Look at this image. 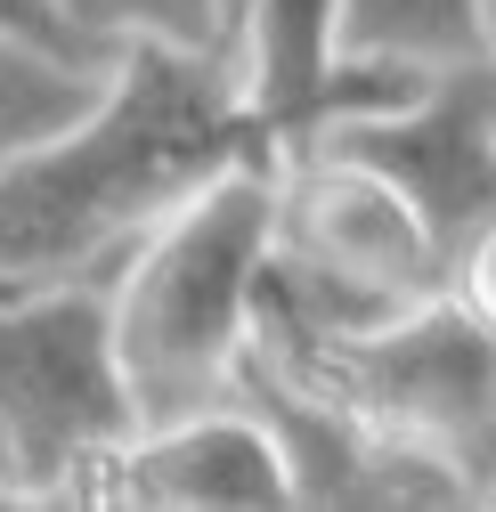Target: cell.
Listing matches in <instances>:
<instances>
[{"mask_svg":"<svg viewBox=\"0 0 496 512\" xmlns=\"http://www.w3.org/2000/svg\"><path fill=\"white\" fill-rule=\"evenodd\" d=\"M269 252H285L293 269H318L383 309L431 301L448 285V261L431 228L415 220V204L383 171H366L334 147H309L293 163H277V228Z\"/></svg>","mask_w":496,"mask_h":512,"instance_id":"obj_6","label":"cell"},{"mask_svg":"<svg viewBox=\"0 0 496 512\" xmlns=\"http://www.w3.org/2000/svg\"><path fill=\"white\" fill-rule=\"evenodd\" d=\"M98 82H106V66H74V57H57L41 41L0 33V163H17L33 139L74 122L98 98Z\"/></svg>","mask_w":496,"mask_h":512,"instance_id":"obj_11","label":"cell"},{"mask_svg":"<svg viewBox=\"0 0 496 512\" xmlns=\"http://www.w3.org/2000/svg\"><path fill=\"white\" fill-rule=\"evenodd\" d=\"M253 366L342 399L375 431L448 464L472 504H496V334L448 293L391 309L383 326L334 342H253Z\"/></svg>","mask_w":496,"mask_h":512,"instance_id":"obj_3","label":"cell"},{"mask_svg":"<svg viewBox=\"0 0 496 512\" xmlns=\"http://www.w3.org/2000/svg\"><path fill=\"white\" fill-rule=\"evenodd\" d=\"M82 504H131V512H285V456L253 407H204L179 423H139L98 464Z\"/></svg>","mask_w":496,"mask_h":512,"instance_id":"obj_9","label":"cell"},{"mask_svg":"<svg viewBox=\"0 0 496 512\" xmlns=\"http://www.w3.org/2000/svg\"><path fill=\"white\" fill-rule=\"evenodd\" d=\"M318 147L383 171L431 228L440 261H456V244L496 220V57L480 49L456 66H431L399 106L334 122Z\"/></svg>","mask_w":496,"mask_h":512,"instance_id":"obj_5","label":"cell"},{"mask_svg":"<svg viewBox=\"0 0 496 512\" xmlns=\"http://www.w3.org/2000/svg\"><path fill=\"white\" fill-rule=\"evenodd\" d=\"M0 431L33 504H82L98 464L139 431L114 366L106 277L0 285Z\"/></svg>","mask_w":496,"mask_h":512,"instance_id":"obj_4","label":"cell"},{"mask_svg":"<svg viewBox=\"0 0 496 512\" xmlns=\"http://www.w3.org/2000/svg\"><path fill=\"white\" fill-rule=\"evenodd\" d=\"M0 504H33V488H25V472H17V447H9V431H0Z\"/></svg>","mask_w":496,"mask_h":512,"instance_id":"obj_15","label":"cell"},{"mask_svg":"<svg viewBox=\"0 0 496 512\" xmlns=\"http://www.w3.org/2000/svg\"><path fill=\"white\" fill-rule=\"evenodd\" d=\"M244 163L277 171V147L236 90V57L131 33L74 122L0 163V285L114 277L155 220Z\"/></svg>","mask_w":496,"mask_h":512,"instance_id":"obj_1","label":"cell"},{"mask_svg":"<svg viewBox=\"0 0 496 512\" xmlns=\"http://www.w3.org/2000/svg\"><path fill=\"white\" fill-rule=\"evenodd\" d=\"M269 228H277V171L244 163L220 171L204 196H188L114 261L106 326L139 423H179L236 399Z\"/></svg>","mask_w":496,"mask_h":512,"instance_id":"obj_2","label":"cell"},{"mask_svg":"<svg viewBox=\"0 0 496 512\" xmlns=\"http://www.w3.org/2000/svg\"><path fill=\"white\" fill-rule=\"evenodd\" d=\"M480 41H488V57H496V0H480Z\"/></svg>","mask_w":496,"mask_h":512,"instance_id":"obj_16","label":"cell"},{"mask_svg":"<svg viewBox=\"0 0 496 512\" xmlns=\"http://www.w3.org/2000/svg\"><path fill=\"white\" fill-rule=\"evenodd\" d=\"M228 57H236V90L269 131L277 163L309 155L350 114L399 106L423 82L407 66H375V57L342 49V0H244Z\"/></svg>","mask_w":496,"mask_h":512,"instance_id":"obj_7","label":"cell"},{"mask_svg":"<svg viewBox=\"0 0 496 512\" xmlns=\"http://www.w3.org/2000/svg\"><path fill=\"white\" fill-rule=\"evenodd\" d=\"M0 33L41 41V49H57V57H74V66H114V49L82 41L66 17H57V0H0Z\"/></svg>","mask_w":496,"mask_h":512,"instance_id":"obj_13","label":"cell"},{"mask_svg":"<svg viewBox=\"0 0 496 512\" xmlns=\"http://www.w3.org/2000/svg\"><path fill=\"white\" fill-rule=\"evenodd\" d=\"M456 309H472L480 326L496 334V220L480 228V236H464L456 244V261H448V285H440Z\"/></svg>","mask_w":496,"mask_h":512,"instance_id":"obj_14","label":"cell"},{"mask_svg":"<svg viewBox=\"0 0 496 512\" xmlns=\"http://www.w3.org/2000/svg\"><path fill=\"white\" fill-rule=\"evenodd\" d=\"M57 17L98 49H122L131 33L188 41V49H228L220 41V0H57Z\"/></svg>","mask_w":496,"mask_h":512,"instance_id":"obj_12","label":"cell"},{"mask_svg":"<svg viewBox=\"0 0 496 512\" xmlns=\"http://www.w3.org/2000/svg\"><path fill=\"white\" fill-rule=\"evenodd\" d=\"M342 49L375 57V66H456V57H480V0H342Z\"/></svg>","mask_w":496,"mask_h":512,"instance_id":"obj_10","label":"cell"},{"mask_svg":"<svg viewBox=\"0 0 496 512\" xmlns=\"http://www.w3.org/2000/svg\"><path fill=\"white\" fill-rule=\"evenodd\" d=\"M236 407H253L277 439V456H285V488L293 504H366V512H440V504H472V488L448 472V464H431L423 447L375 431L366 415H350L342 399L326 391H309V382H285L269 366L244 358L236 366Z\"/></svg>","mask_w":496,"mask_h":512,"instance_id":"obj_8","label":"cell"}]
</instances>
